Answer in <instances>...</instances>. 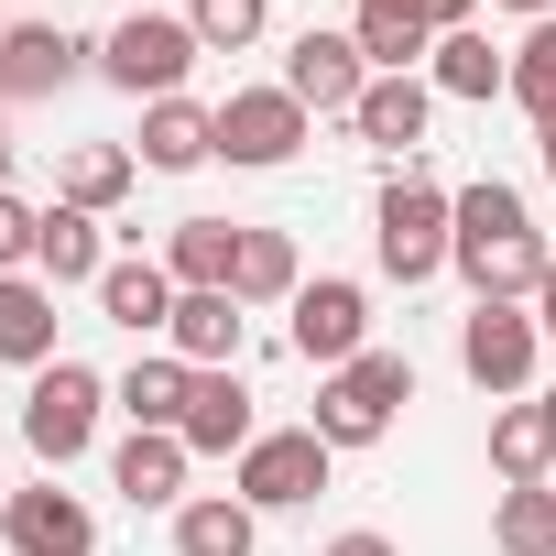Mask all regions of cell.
<instances>
[{"label": "cell", "instance_id": "cell-2", "mask_svg": "<svg viewBox=\"0 0 556 556\" xmlns=\"http://www.w3.org/2000/svg\"><path fill=\"white\" fill-rule=\"evenodd\" d=\"M371 251H382L393 285H437V273L458 262V197L437 175H393L371 197Z\"/></svg>", "mask_w": 556, "mask_h": 556}, {"label": "cell", "instance_id": "cell-14", "mask_svg": "<svg viewBox=\"0 0 556 556\" xmlns=\"http://www.w3.org/2000/svg\"><path fill=\"white\" fill-rule=\"evenodd\" d=\"M240 339H251V306H240V295H175L164 350H175L186 371H240Z\"/></svg>", "mask_w": 556, "mask_h": 556}, {"label": "cell", "instance_id": "cell-11", "mask_svg": "<svg viewBox=\"0 0 556 556\" xmlns=\"http://www.w3.org/2000/svg\"><path fill=\"white\" fill-rule=\"evenodd\" d=\"M361 88H371V66H361V45H350V34H317V23H306V34L285 45V99H306V110H339V121H350V110H361Z\"/></svg>", "mask_w": 556, "mask_h": 556}, {"label": "cell", "instance_id": "cell-26", "mask_svg": "<svg viewBox=\"0 0 556 556\" xmlns=\"http://www.w3.org/2000/svg\"><path fill=\"white\" fill-rule=\"evenodd\" d=\"M229 295H240V306H295V295H306L295 240H285V229H240V273H229Z\"/></svg>", "mask_w": 556, "mask_h": 556}, {"label": "cell", "instance_id": "cell-12", "mask_svg": "<svg viewBox=\"0 0 556 556\" xmlns=\"http://www.w3.org/2000/svg\"><path fill=\"white\" fill-rule=\"evenodd\" d=\"M77 66H88V45L66 23H12V34H0V110H12V99H55Z\"/></svg>", "mask_w": 556, "mask_h": 556}, {"label": "cell", "instance_id": "cell-34", "mask_svg": "<svg viewBox=\"0 0 556 556\" xmlns=\"http://www.w3.org/2000/svg\"><path fill=\"white\" fill-rule=\"evenodd\" d=\"M317 556H404V545H393V534H328Z\"/></svg>", "mask_w": 556, "mask_h": 556}, {"label": "cell", "instance_id": "cell-13", "mask_svg": "<svg viewBox=\"0 0 556 556\" xmlns=\"http://www.w3.org/2000/svg\"><path fill=\"white\" fill-rule=\"evenodd\" d=\"M186 469H197V447L186 437H153V426H131L121 458H110V480H121L131 513H186Z\"/></svg>", "mask_w": 556, "mask_h": 556}, {"label": "cell", "instance_id": "cell-19", "mask_svg": "<svg viewBox=\"0 0 556 556\" xmlns=\"http://www.w3.org/2000/svg\"><path fill=\"white\" fill-rule=\"evenodd\" d=\"M426 121H437V88H426V77H371V88H361V110H350V131H361V142H382V153H415V142H426Z\"/></svg>", "mask_w": 556, "mask_h": 556}, {"label": "cell", "instance_id": "cell-30", "mask_svg": "<svg viewBox=\"0 0 556 556\" xmlns=\"http://www.w3.org/2000/svg\"><path fill=\"white\" fill-rule=\"evenodd\" d=\"M513 110L534 131L556 121V23H523V45H513Z\"/></svg>", "mask_w": 556, "mask_h": 556}, {"label": "cell", "instance_id": "cell-6", "mask_svg": "<svg viewBox=\"0 0 556 556\" xmlns=\"http://www.w3.org/2000/svg\"><path fill=\"white\" fill-rule=\"evenodd\" d=\"M328 469H339V447H328L317 426H273V437H251V447H240L229 491H240L251 513H295V502H317V491H328Z\"/></svg>", "mask_w": 556, "mask_h": 556}, {"label": "cell", "instance_id": "cell-35", "mask_svg": "<svg viewBox=\"0 0 556 556\" xmlns=\"http://www.w3.org/2000/svg\"><path fill=\"white\" fill-rule=\"evenodd\" d=\"M534 328L556 339V262H545V285H534Z\"/></svg>", "mask_w": 556, "mask_h": 556}, {"label": "cell", "instance_id": "cell-40", "mask_svg": "<svg viewBox=\"0 0 556 556\" xmlns=\"http://www.w3.org/2000/svg\"><path fill=\"white\" fill-rule=\"evenodd\" d=\"M534 404H545V415H556V393H534Z\"/></svg>", "mask_w": 556, "mask_h": 556}, {"label": "cell", "instance_id": "cell-27", "mask_svg": "<svg viewBox=\"0 0 556 556\" xmlns=\"http://www.w3.org/2000/svg\"><path fill=\"white\" fill-rule=\"evenodd\" d=\"M251 545H262V513L240 491H207L175 513V556H251Z\"/></svg>", "mask_w": 556, "mask_h": 556}, {"label": "cell", "instance_id": "cell-7", "mask_svg": "<svg viewBox=\"0 0 556 556\" xmlns=\"http://www.w3.org/2000/svg\"><path fill=\"white\" fill-rule=\"evenodd\" d=\"M295 153H306V99H285V88H229L218 99V164L273 175V164H295Z\"/></svg>", "mask_w": 556, "mask_h": 556}, {"label": "cell", "instance_id": "cell-28", "mask_svg": "<svg viewBox=\"0 0 556 556\" xmlns=\"http://www.w3.org/2000/svg\"><path fill=\"white\" fill-rule=\"evenodd\" d=\"M131 186H142V153H121V142H77V153H66V207L110 218Z\"/></svg>", "mask_w": 556, "mask_h": 556}, {"label": "cell", "instance_id": "cell-37", "mask_svg": "<svg viewBox=\"0 0 556 556\" xmlns=\"http://www.w3.org/2000/svg\"><path fill=\"white\" fill-rule=\"evenodd\" d=\"M534 142H545V175H556V121H545V131H534Z\"/></svg>", "mask_w": 556, "mask_h": 556}, {"label": "cell", "instance_id": "cell-36", "mask_svg": "<svg viewBox=\"0 0 556 556\" xmlns=\"http://www.w3.org/2000/svg\"><path fill=\"white\" fill-rule=\"evenodd\" d=\"M502 12H523V23H556V0H502Z\"/></svg>", "mask_w": 556, "mask_h": 556}, {"label": "cell", "instance_id": "cell-5", "mask_svg": "<svg viewBox=\"0 0 556 556\" xmlns=\"http://www.w3.org/2000/svg\"><path fill=\"white\" fill-rule=\"evenodd\" d=\"M99 415H110V382H99L88 361H45L34 393H23V447H34L45 469H66V458L99 447Z\"/></svg>", "mask_w": 556, "mask_h": 556}, {"label": "cell", "instance_id": "cell-20", "mask_svg": "<svg viewBox=\"0 0 556 556\" xmlns=\"http://www.w3.org/2000/svg\"><path fill=\"white\" fill-rule=\"evenodd\" d=\"M142 164H153V175H197V164H218V110H197V99H153V110H142Z\"/></svg>", "mask_w": 556, "mask_h": 556}, {"label": "cell", "instance_id": "cell-32", "mask_svg": "<svg viewBox=\"0 0 556 556\" xmlns=\"http://www.w3.org/2000/svg\"><path fill=\"white\" fill-rule=\"evenodd\" d=\"M34 251H45V207H23L0 186V273H34Z\"/></svg>", "mask_w": 556, "mask_h": 556}, {"label": "cell", "instance_id": "cell-24", "mask_svg": "<svg viewBox=\"0 0 556 556\" xmlns=\"http://www.w3.org/2000/svg\"><path fill=\"white\" fill-rule=\"evenodd\" d=\"M99 306H110V328L164 339V328H175V273H164V262H110V273H99Z\"/></svg>", "mask_w": 556, "mask_h": 556}, {"label": "cell", "instance_id": "cell-4", "mask_svg": "<svg viewBox=\"0 0 556 556\" xmlns=\"http://www.w3.org/2000/svg\"><path fill=\"white\" fill-rule=\"evenodd\" d=\"M197 55H207V45H197L186 12H131V23L99 45V77L153 110V99H186V66H197Z\"/></svg>", "mask_w": 556, "mask_h": 556}, {"label": "cell", "instance_id": "cell-1", "mask_svg": "<svg viewBox=\"0 0 556 556\" xmlns=\"http://www.w3.org/2000/svg\"><path fill=\"white\" fill-rule=\"evenodd\" d=\"M545 240H534V218H523V197L513 186H458V273H469V306H523L534 285H545Z\"/></svg>", "mask_w": 556, "mask_h": 556}, {"label": "cell", "instance_id": "cell-22", "mask_svg": "<svg viewBox=\"0 0 556 556\" xmlns=\"http://www.w3.org/2000/svg\"><path fill=\"white\" fill-rule=\"evenodd\" d=\"M0 361H23V371L55 361V285L45 273H0Z\"/></svg>", "mask_w": 556, "mask_h": 556}, {"label": "cell", "instance_id": "cell-39", "mask_svg": "<svg viewBox=\"0 0 556 556\" xmlns=\"http://www.w3.org/2000/svg\"><path fill=\"white\" fill-rule=\"evenodd\" d=\"M0 502H12V469H0Z\"/></svg>", "mask_w": 556, "mask_h": 556}, {"label": "cell", "instance_id": "cell-31", "mask_svg": "<svg viewBox=\"0 0 556 556\" xmlns=\"http://www.w3.org/2000/svg\"><path fill=\"white\" fill-rule=\"evenodd\" d=\"M186 23H197V45H207V55H240V45H262L273 0H186Z\"/></svg>", "mask_w": 556, "mask_h": 556}, {"label": "cell", "instance_id": "cell-33", "mask_svg": "<svg viewBox=\"0 0 556 556\" xmlns=\"http://www.w3.org/2000/svg\"><path fill=\"white\" fill-rule=\"evenodd\" d=\"M469 12H480V0H415V23H426V34H469Z\"/></svg>", "mask_w": 556, "mask_h": 556}, {"label": "cell", "instance_id": "cell-18", "mask_svg": "<svg viewBox=\"0 0 556 556\" xmlns=\"http://www.w3.org/2000/svg\"><path fill=\"white\" fill-rule=\"evenodd\" d=\"M350 45H361L371 77H415V66L437 55V34L415 23V0H361V12H350Z\"/></svg>", "mask_w": 556, "mask_h": 556}, {"label": "cell", "instance_id": "cell-38", "mask_svg": "<svg viewBox=\"0 0 556 556\" xmlns=\"http://www.w3.org/2000/svg\"><path fill=\"white\" fill-rule=\"evenodd\" d=\"M0 175H12V121H0Z\"/></svg>", "mask_w": 556, "mask_h": 556}, {"label": "cell", "instance_id": "cell-25", "mask_svg": "<svg viewBox=\"0 0 556 556\" xmlns=\"http://www.w3.org/2000/svg\"><path fill=\"white\" fill-rule=\"evenodd\" d=\"M34 273H45V285L66 295V285H99V273H110V240H99V218L88 207H45V251H34Z\"/></svg>", "mask_w": 556, "mask_h": 556}, {"label": "cell", "instance_id": "cell-15", "mask_svg": "<svg viewBox=\"0 0 556 556\" xmlns=\"http://www.w3.org/2000/svg\"><path fill=\"white\" fill-rule=\"evenodd\" d=\"M197 458H240L262 426H251V382L240 371H197V393H186V426H175Z\"/></svg>", "mask_w": 556, "mask_h": 556}, {"label": "cell", "instance_id": "cell-17", "mask_svg": "<svg viewBox=\"0 0 556 556\" xmlns=\"http://www.w3.org/2000/svg\"><path fill=\"white\" fill-rule=\"evenodd\" d=\"M491 480L502 491H545L556 480V415L545 404H502L491 415Z\"/></svg>", "mask_w": 556, "mask_h": 556}, {"label": "cell", "instance_id": "cell-16", "mask_svg": "<svg viewBox=\"0 0 556 556\" xmlns=\"http://www.w3.org/2000/svg\"><path fill=\"white\" fill-rule=\"evenodd\" d=\"M164 273H175V295H229L240 218H175V229H164Z\"/></svg>", "mask_w": 556, "mask_h": 556}, {"label": "cell", "instance_id": "cell-9", "mask_svg": "<svg viewBox=\"0 0 556 556\" xmlns=\"http://www.w3.org/2000/svg\"><path fill=\"white\" fill-rule=\"evenodd\" d=\"M534 339H545L534 306H469V328H458V371H469L480 393L513 404V393L534 382Z\"/></svg>", "mask_w": 556, "mask_h": 556}, {"label": "cell", "instance_id": "cell-29", "mask_svg": "<svg viewBox=\"0 0 556 556\" xmlns=\"http://www.w3.org/2000/svg\"><path fill=\"white\" fill-rule=\"evenodd\" d=\"M491 545L502 556H556V480L545 491H502L491 502Z\"/></svg>", "mask_w": 556, "mask_h": 556}, {"label": "cell", "instance_id": "cell-23", "mask_svg": "<svg viewBox=\"0 0 556 556\" xmlns=\"http://www.w3.org/2000/svg\"><path fill=\"white\" fill-rule=\"evenodd\" d=\"M426 88H437V99H513V55H491V34H480V23H469V34H437Z\"/></svg>", "mask_w": 556, "mask_h": 556}, {"label": "cell", "instance_id": "cell-21", "mask_svg": "<svg viewBox=\"0 0 556 556\" xmlns=\"http://www.w3.org/2000/svg\"><path fill=\"white\" fill-rule=\"evenodd\" d=\"M186 393H197V371H186L175 350H142V361L110 382V404H121L131 426H153V437H175V426H186Z\"/></svg>", "mask_w": 556, "mask_h": 556}, {"label": "cell", "instance_id": "cell-10", "mask_svg": "<svg viewBox=\"0 0 556 556\" xmlns=\"http://www.w3.org/2000/svg\"><path fill=\"white\" fill-rule=\"evenodd\" d=\"M0 534H12V556H99V513L77 491H55V480L0 502Z\"/></svg>", "mask_w": 556, "mask_h": 556}, {"label": "cell", "instance_id": "cell-8", "mask_svg": "<svg viewBox=\"0 0 556 556\" xmlns=\"http://www.w3.org/2000/svg\"><path fill=\"white\" fill-rule=\"evenodd\" d=\"M285 317H295V361H306V371H350V361L371 350V295L350 285V273H317Z\"/></svg>", "mask_w": 556, "mask_h": 556}, {"label": "cell", "instance_id": "cell-3", "mask_svg": "<svg viewBox=\"0 0 556 556\" xmlns=\"http://www.w3.org/2000/svg\"><path fill=\"white\" fill-rule=\"evenodd\" d=\"M404 404H415V361H404V350H361L350 371L317 382V415H306V426H317L328 447H371V437H393Z\"/></svg>", "mask_w": 556, "mask_h": 556}]
</instances>
